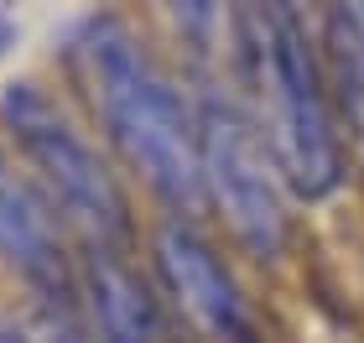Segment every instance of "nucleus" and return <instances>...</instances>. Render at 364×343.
Segmentation results:
<instances>
[{"label": "nucleus", "instance_id": "obj_1", "mask_svg": "<svg viewBox=\"0 0 364 343\" xmlns=\"http://www.w3.org/2000/svg\"><path fill=\"white\" fill-rule=\"evenodd\" d=\"M235 37L245 78L255 89V130L271 146L281 183L302 198H323L343 177V151L328 104L323 58L302 16L291 6H245L235 11Z\"/></svg>", "mask_w": 364, "mask_h": 343}, {"label": "nucleus", "instance_id": "obj_2", "mask_svg": "<svg viewBox=\"0 0 364 343\" xmlns=\"http://www.w3.org/2000/svg\"><path fill=\"white\" fill-rule=\"evenodd\" d=\"M84 68L94 104L105 114L125 161L151 183L167 203L198 208L203 198V161H198V114L182 89L151 62L136 31L114 16H99L84 31Z\"/></svg>", "mask_w": 364, "mask_h": 343}, {"label": "nucleus", "instance_id": "obj_3", "mask_svg": "<svg viewBox=\"0 0 364 343\" xmlns=\"http://www.w3.org/2000/svg\"><path fill=\"white\" fill-rule=\"evenodd\" d=\"M0 120L26 151V161L42 172L47 192L63 203V214L94 239V250H109V255L120 250L130 239V208H125L120 183L99 161V151L84 141V130L37 84H11L6 99H0Z\"/></svg>", "mask_w": 364, "mask_h": 343}, {"label": "nucleus", "instance_id": "obj_4", "mask_svg": "<svg viewBox=\"0 0 364 343\" xmlns=\"http://www.w3.org/2000/svg\"><path fill=\"white\" fill-rule=\"evenodd\" d=\"M198 161H203V192L224 208L229 229L271 260L287 244L281 172L266 136L229 94H203L198 104Z\"/></svg>", "mask_w": 364, "mask_h": 343}, {"label": "nucleus", "instance_id": "obj_5", "mask_svg": "<svg viewBox=\"0 0 364 343\" xmlns=\"http://www.w3.org/2000/svg\"><path fill=\"white\" fill-rule=\"evenodd\" d=\"M156 276L182 317L213 343H255L250 307L240 297V281L229 276L219 250L188 224H167L156 234Z\"/></svg>", "mask_w": 364, "mask_h": 343}, {"label": "nucleus", "instance_id": "obj_6", "mask_svg": "<svg viewBox=\"0 0 364 343\" xmlns=\"http://www.w3.org/2000/svg\"><path fill=\"white\" fill-rule=\"evenodd\" d=\"M0 260L16 266L26 281H37L47 297H58V286L68 281L58 224L47 214L42 192L11 167L6 151H0Z\"/></svg>", "mask_w": 364, "mask_h": 343}, {"label": "nucleus", "instance_id": "obj_7", "mask_svg": "<svg viewBox=\"0 0 364 343\" xmlns=\"http://www.w3.org/2000/svg\"><path fill=\"white\" fill-rule=\"evenodd\" d=\"M84 297L94 312L99 343H172V328L161 317L156 297L141 286V276L120 255L94 250L84 266Z\"/></svg>", "mask_w": 364, "mask_h": 343}, {"label": "nucleus", "instance_id": "obj_8", "mask_svg": "<svg viewBox=\"0 0 364 343\" xmlns=\"http://www.w3.org/2000/svg\"><path fill=\"white\" fill-rule=\"evenodd\" d=\"M323 78H328V104H338L349 141L364 151V11L333 6L323 16Z\"/></svg>", "mask_w": 364, "mask_h": 343}, {"label": "nucleus", "instance_id": "obj_9", "mask_svg": "<svg viewBox=\"0 0 364 343\" xmlns=\"http://www.w3.org/2000/svg\"><path fill=\"white\" fill-rule=\"evenodd\" d=\"M11 42H16V21H11V16H0V58H6Z\"/></svg>", "mask_w": 364, "mask_h": 343}, {"label": "nucleus", "instance_id": "obj_10", "mask_svg": "<svg viewBox=\"0 0 364 343\" xmlns=\"http://www.w3.org/2000/svg\"><path fill=\"white\" fill-rule=\"evenodd\" d=\"M6 328H11V322H6V317H0V343H6Z\"/></svg>", "mask_w": 364, "mask_h": 343}]
</instances>
